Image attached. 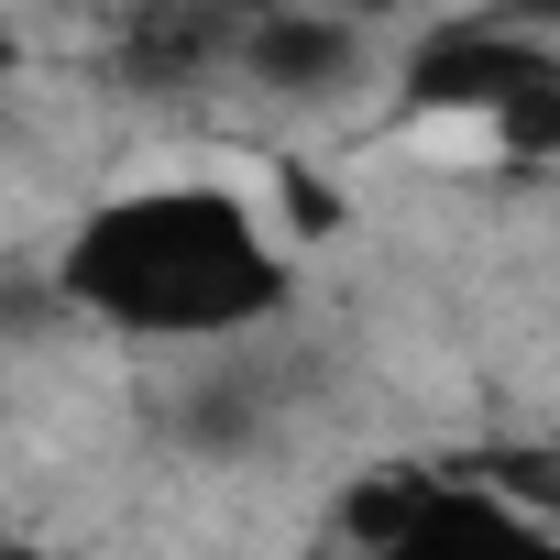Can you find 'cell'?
Listing matches in <instances>:
<instances>
[{"mask_svg":"<svg viewBox=\"0 0 560 560\" xmlns=\"http://www.w3.org/2000/svg\"><path fill=\"white\" fill-rule=\"evenodd\" d=\"M330 538H352V549H440V538H549L505 483H483L462 451H440V462H374V472H352L341 494H330Z\"/></svg>","mask_w":560,"mask_h":560,"instance_id":"cell-3","label":"cell"},{"mask_svg":"<svg viewBox=\"0 0 560 560\" xmlns=\"http://www.w3.org/2000/svg\"><path fill=\"white\" fill-rule=\"evenodd\" d=\"M110 67L143 100H187V89L242 67V12L231 0H143V12L121 23V45H110Z\"/></svg>","mask_w":560,"mask_h":560,"instance_id":"cell-5","label":"cell"},{"mask_svg":"<svg viewBox=\"0 0 560 560\" xmlns=\"http://www.w3.org/2000/svg\"><path fill=\"white\" fill-rule=\"evenodd\" d=\"M341 12H363V23H396V12H407V0H341Z\"/></svg>","mask_w":560,"mask_h":560,"instance_id":"cell-7","label":"cell"},{"mask_svg":"<svg viewBox=\"0 0 560 560\" xmlns=\"http://www.w3.org/2000/svg\"><path fill=\"white\" fill-rule=\"evenodd\" d=\"M494 12H516V23H538V34H560V0H494Z\"/></svg>","mask_w":560,"mask_h":560,"instance_id":"cell-6","label":"cell"},{"mask_svg":"<svg viewBox=\"0 0 560 560\" xmlns=\"http://www.w3.org/2000/svg\"><path fill=\"white\" fill-rule=\"evenodd\" d=\"M56 298L143 352H220V341H264L298 298V253L242 187H121L100 198L67 253H56Z\"/></svg>","mask_w":560,"mask_h":560,"instance_id":"cell-1","label":"cell"},{"mask_svg":"<svg viewBox=\"0 0 560 560\" xmlns=\"http://www.w3.org/2000/svg\"><path fill=\"white\" fill-rule=\"evenodd\" d=\"M242 89L287 100V110H330L374 78V23L341 12V0H287V12H253L242 23Z\"/></svg>","mask_w":560,"mask_h":560,"instance_id":"cell-4","label":"cell"},{"mask_svg":"<svg viewBox=\"0 0 560 560\" xmlns=\"http://www.w3.org/2000/svg\"><path fill=\"white\" fill-rule=\"evenodd\" d=\"M385 89H396L407 121L483 132L505 165H549L560 154V34H538L516 12H462V23L407 34Z\"/></svg>","mask_w":560,"mask_h":560,"instance_id":"cell-2","label":"cell"}]
</instances>
